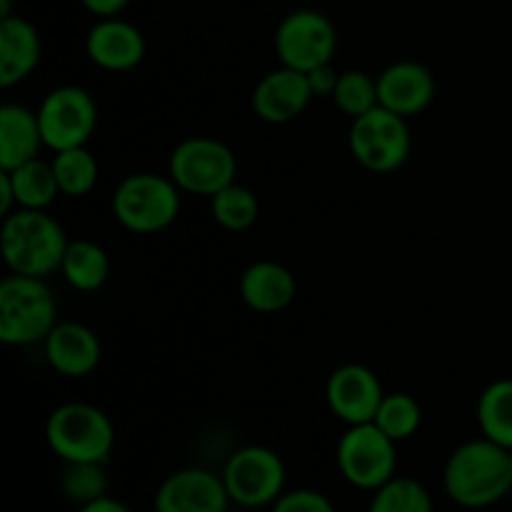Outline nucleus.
Segmentation results:
<instances>
[{"instance_id": "obj_1", "label": "nucleus", "mask_w": 512, "mask_h": 512, "mask_svg": "<svg viewBox=\"0 0 512 512\" xmlns=\"http://www.w3.org/2000/svg\"><path fill=\"white\" fill-rule=\"evenodd\" d=\"M445 495L458 508L488 510L512 490L510 450L488 438L465 440L450 453L443 470Z\"/></svg>"}, {"instance_id": "obj_2", "label": "nucleus", "mask_w": 512, "mask_h": 512, "mask_svg": "<svg viewBox=\"0 0 512 512\" xmlns=\"http://www.w3.org/2000/svg\"><path fill=\"white\" fill-rule=\"evenodd\" d=\"M70 240L48 210H13L3 218L0 250L10 273L50 278L63 265Z\"/></svg>"}, {"instance_id": "obj_3", "label": "nucleus", "mask_w": 512, "mask_h": 512, "mask_svg": "<svg viewBox=\"0 0 512 512\" xmlns=\"http://www.w3.org/2000/svg\"><path fill=\"white\" fill-rule=\"evenodd\" d=\"M183 208V190L170 175L130 173L115 185L110 210L120 228L135 235H155L168 230Z\"/></svg>"}, {"instance_id": "obj_4", "label": "nucleus", "mask_w": 512, "mask_h": 512, "mask_svg": "<svg viewBox=\"0 0 512 512\" xmlns=\"http://www.w3.org/2000/svg\"><path fill=\"white\" fill-rule=\"evenodd\" d=\"M58 300L43 278L10 273L0 283V340L13 348L43 343L58 325Z\"/></svg>"}, {"instance_id": "obj_5", "label": "nucleus", "mask_w": 512, "mask_h": 512, "mask_svg": "<svg viewBox=\"0 0 512 512\" xmlns=\"http://www.w3.org/2000/svg\"><path fill=\"white\" fill-rule=\"evenodd\" d=\"M45 440L63 463H108L115 445L113 420L93 403H63L48 415Z\"/></svg>"}, {"instance_id": "obj_6", "label": "nucleus", "mask_w": 512, "mask_h": 512, "mask_svg": "<svg viewBox=\"0 0 512 512\" xmlns=\"http://www.w3.org/2000/svg\"><path fill=\"white\" fill-rule=\"evenodd\" d=\"M348 148L355 163L375 175H388L403 168L413 150L408 118L393 110L373 108L353 120L348 133Z\"/></svg>"}, {"instance_id": "obj_7", "label": "nucleus", "mask_w": 512, "mask_h": 512, "mask_svg": "<svg viewBox=\"0 0 512 512\" xmlns=\"http://www.w3.org/2000/svg\"><path fill=\"white\" fill-rule=\"evenodd\" d=\"M335 463L345 483L375 493L398 475V443L375 423L348 425L335 448Z\"/></svg>"}, {"instance_id": "obj_8", "label": "nucleus", "mask_w": 512, "mask_h": 512, "mask_svg": "<svg viewBox=\"0 0 512 512\" xmlns=\"http://www.w3.org/2000/svg\"><path fill=\"white\" fill-rule=\"evenodd\" d=\"M168 175L183 193L213 198L238 175V158L218 138L193 135L173 148L168 158Z\"/></svg>"}, {"instance_id": "obj_9", "label": "nucleus", "mask_w": 512, "mask_h": 512, "mask_svg": "<svg viewBox=\"0 0 512 512\" xmlns=\"http://www.w3.org/2000/svg\"><path fill=\"white\" fill-rule=\"evenodd\" d=\"M220 475L233 505L243 510L270 508L285 493L288 483L283 458L265 445L238 448L225 460Z\"/></svg>"}, {"instance_id": "obj_10", "label": "nucleus", "mask_w": 512, "mask_h": 512, "mask_svg": "<svg viewBox=\"0 0 512 512\" xmlns=\"http://www.w3.org/2000/svg\"><path fill=\"white\" fill-rule=\"evenodd\" d=\"M273 45L280 65L310 73L320 65L333 63L338 53V30L320 10L298 8L280 20Z\"/></svg>"}, {"instance_id": "obj_11", "label": "nucleus", "mask_w": 512, "mask_h": 512, "mask_svg": "<svg viewBox=\"0 0 512 512\" xmlns=\"http://www.w3.org/2000/svg\"><path fill=\"white\" fill-rule=\"evenodd\" d=\"M45 148L53 153L83 148L98 128V105L80 85H58L38 105Z\"/></svg>"}, {"instance_id": "obj_12", "label": "nucleus", "mask_w": 512, "mask_h": 512, "mask_svg": "<svg viewBox=\"0 0 512 512\" xmlns=\"http://www.w3.org/2000/svg\"><path fill=\"white\" fill-rule=\"evenodd\" d=\"M223 475L208 468H180L158 485L153 498L155 512H230Z\"/></svg>"}, {"instance_id": "obj_13", "label": "nucleus", "mask_w": 512, "mask_h": 512, "mask_svg": "<svg viewBox=\"0 0 512 512\" xmlns=\"http://www.w3.org/2000/svg\"><path fill=\"white\" fill-rule=\"evenodd\" d=\"M383 398L385 390L380 378L360 363L340 365L325 383L328 410L345 425L373 423Z\"/></svg>"}, {"instance_id": "obj_14", "label": "nucleus", "mask_w": 512, "mask_h": 512, "mask_svg": "<svg viewBox=\"0 0 512 512\" xmlns=\"http://www.w3.org/2000/svg\"><path fill=\"white\" fill-rule=\"evenodd\" d=\"M313 98L315 95L310 90L308 75L280 65L255 83L253 95H250V108H253L255 118L263 120V123L285 125L298 120L308 110Z\"/></svg>"}, {"instance_id": "obj_15", "label": "nucleus", "mask_w": 512, "mask_h": 512, "mask_svg": "<svg viewBox=\"0 0 512 512\" xmlns=\"http://www.w3.org/2000/svg\"><path fill=\"white\" fill-rule=\"evenodd\" d=\"M90 63L108 73H128L138 68L148 53V43L138 25L125 18H100L85 35Z\"/></svg>"}, {"instance_id": "obj_16", "label": "nucleus", "mask_w": 512, "mask_h": 512, "mask_svg": "<svg viewBox=\"0 0 512 512\" xmlns=\"http://www.w3.org/2000/svg\"><path fill=\"white\" fill-rule=\"evenodd\" d=\"M43 350L50 368L70 380L88 378L103 360V345L95 330L75 320H60L43 340Z\"/></svg>"}, {"instance_id": "obj_17", "label": "nucleus", "mask_w": 512, "mask_h": 512, "mask_svg": "<svg viewBox=\"0 0 512 512\" xmlns=\"http://www.w3.org/2000/svg\"><path fill=\"white\" fill-rule=\"evenodd\" d=\"M435 90V75L418 60H398L378 75L380 105L403 118L425 113L435 100Z\"/></svg>"}, {"instance_id": "obj_18", "label": "nucleus", "mask_w": 512, "mask_h": 512, "mask_svg": "<svg viewBox=\"0 0 512 512\" xmlns=\"http://www.w3.org/2000/svg\"><path fill=\"white\" fill-rule=\"evenodd\" d=\"M43 58L38 28L23 15L0 18V85L13 88L35 73Z\"/></svg>"}, {"instance_id": "obj_19", "label": "nucleus", "mask_w": 512, "mask_h": 512, "mask_svg": "<svg viewBox=\"0 0 512 512\" xmlns=\"http://www.w3.org/2000/svg\"><path fill=\"white\" fill-rule=\"evenodd\" d=\"M298 293L295 275L275 260H255L240 275V298L250 310L273 315L288 308Z\"/></svg>"}, {"instance_id": "obj_20", "label": "nucleus", "mask_w": 512, "mask_h": 512, "mask_svg": "<svg viewBox=\"0 0 512 512\" xmlns=\"http://www.w3.org/2000/svg\"><path fill=\"white\" fill-rule=\"evenodd\" d=\"M45 148L38 110L20 103H5L0 108V170H13L28 160L40 158Z\"/></svg>"}, {"instance_id": "obj_21", "label": "nucleus", "mask_w": 512, "mask_h": 512, "mask_svg": "<svg viewBox=\"0 0 512 512\" xmlns=\"http://www.w3.org/2000/svg\"><path fill=\"white\" fill-rule=\"evenodd\" d=\"M60 275L78 293H95L110 278V258L95 240H70Z\"/></svg>"}, {"instance_id": "obj_22", "label": "nucleus", "mask_w": 512, "mask_h": 512, "mask_svg": "<svg viewBox=\"0 0 512 512\" xmlns=\"http://www.w3.org/2000/svg\"><path fill=\"white\" fill-rule=\"evenodd\" d=\"M13 185L15 205L20 210H48L58 200L60 185L53 163L43 158L28 160L13 170H5Z\"/></svg>"}, {"instance_id": "obj_23", "label": "nucleus", "mask_w": 512, "mask_h": 512, "mask_svg": "<svg viewBox=\"0 0 512 512\" xmlns=\"http://www.w3.org/2000/svg\"><path fill=\"white\" fill-rule=\"evenodd\" d=\"M475 418L483 438L512 450V378L493 380L480 393Z\"/></svg>"}, {"instance_id": "obj_24", "label": "nucleus", "mask_w": 512, "mask_h": 512, "mask_svg": "<svg viewBox=\"0 0 512 512\" xmlns=\"http://www.w3.org/2000/svg\"><path fill=\"white\" fill-rule=\"evenodd\" d=\"M50 163H53L55 178H58L60 195H65V198H85L98 185L100 165L88 150V145L60 150Z\"/></svg>"}, {"instance_id": "obj_25", "label": "nucleus", "mask_w": 512, "mask_h": 512, "mask_svg": "<svg viewBox=\"0 0 512 512\" xmlns=\"http://www.w3.org/2000/svg\"><path fill=\"white\" fill-rule=\"evenodd\" d=\"M210 215L223 230L243 233V230L253 228L260 215L258 195L248 185H240L235 180L210 198Z\"/></svg>"}, {"instance_id": "obj_26", "label": "nucleus", "mask_w": 512, "mask_h": 512, "mask_svg": "<svg viewBox=\"0 0 512 512\" xmlns=\"http://www.w3.org/2000/svg\"><path fill=\"white\" fill-rule=\"evenodd\" d=\"M368 512H433V495L420 480L395 475L375 490Z\"/></svg>"}, {"instance_id": "obj_27", "label": "nucleus", "mask_w": 512, "mask_h": 512, "mask_svg": "<svg viewBox=\"0 0 512 512\" xmlns=\"http://www.w3.org/2000/svg\"><path fill=\"white\" fill-rule=\"evenodd\" d=\"M375 425L383 430L395 443H405L413 438L423 425V408L418 400L408 393H385L378 413H375Z\"/></svg>"}, {"instance_id": "obj_28", "label": "nucleus", "mask_w": 512, "mask_h": 512, "mask_svg": "<svg viewBox=\"0 0 512 512\" xmlns=\"http://www.w3.org/2000/svg\"><path fill=\"white\" fill-rule=\"evenodd\" d=\"M335 108L343 115H348L350 120L360 118V115L370 113L373 108H378V75H370L365 70H340L338 88H335L333 98Z\"/></svg>"}, {"instance_id": "obj_29", "label": "nucleus", "mask_w": 512, "mask_h": 512, "mask_svg": "<svg viewBox=\"0 0 512 512\" xmlns=\"http://www.w3.org/2000/svg\"><path fill=\"white\" fill-rule=\"evenodd\" d=\"M60 490L78 508L108 495V475L103 463H65Z\"/></svg>"}, {"instance_id": "obj_30", "label": "nucleus", "mask_w": 512, "mask_h": 512, "mask_svg": "<svg viewBox=\"0 0 512 512\" xmlns=\"http://www.w3.org/2000/svg\"><path fill=\"white\" fill-rule=\"evenodd\" d=\"M270 512H335L333 500L325 493L313 488H298L285 490L273 505Z\"/></svg>"}, {"instance_id": "obj_31", "label": "nucleus", "mask_w": 512, "mask_h": 512, "mask_svg": "<svg viewBox=\"0 0 512 512\" xmlns=\"http://www.w3.org/2000/svg\"><path fill=\"white\" fill-rule=\"evenodd\" d=\"M308 75V83H310V90H313L315 98H333L335 88H338V80H340V73L335 70L333 63L328 65H320V68L310 70Z\"/></svg>"}, {"instance_id": "obj_32", "label": "nucleus", "mask_w": 512, "mask_h": 512, "mask_svg": "<svg viewBox=\"0 0 512 512\" xmlns=\"http://www.w3.org/2000/svg\"><path fill=\"white\" fill-rule=\"evenodd\" d=\"M85 10L95 18H118L125 13V8L130 5V0H80Z\"/></svg>"}, {"instance_id": "obj_33", "label": "nucleus", "mask_w": 512, "mask_h": 512, "mask_svg": "<svg viewBox=\"0 0 512 512\" xmlns=\"http://www.w3.org/2000/svg\"><path fill=\"white\" fill-rule=\"evenodd\" d=\"M78 512H133V510H130L125 503H120V500L105 495V498L95 500V503H88L83 505V508H78Z\"/></svg>"}, {"instance_id": "obj_34", "label": "nucleus", "mask_w": 512, "mask_h": 512, "mask_svg": "<svg viewBox=\"0 0 512 512\" xmlns=\"http://www.w3.org/2000/svg\"><path fill=\"white\" fill-rule=\"evenodd\" d=\"M13 10H10V0H0V18H10Z\"/></svg>"}, {"instance_id": "obj_35", "label": "nucleus", "mask_w": 512, "mask_h": 512, "mask_svg": "<svg viewBox=\"0 0 512 512\" xmlns=\"http://www.w3.org/2000/svg\"><path fill=\"white\" fill-rule=\"evenodd\" d=\"M510 463H512V450H510Z\"/></svg>"}]
</instances>
